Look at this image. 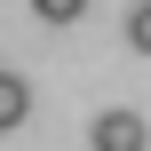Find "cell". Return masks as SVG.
Returning <instances> with one entry per match:
<instances>
[{"label": "cell", "mask_w": 151, "mask_h": 151, "mask_svg": "<svg viewBox=\"0 0 151 151\" xmlns=\"http://www.w3.org/2000/svg\"><path fill=\"white\" fill-rule=\"evenodd\" d=\"M88 135H96V151H143V143H151V119H135V111H104Z\"/></svg>", "instance_id": "6da1fadb"}, {"label": "cell", "mask_w": 151, "mask_h": 151, "mask_svg": "<svg viewBox=\"0 0 151 151\" xmlns=\"http://www.w3.org/2000/svg\"><path fill=\"white\" fill-rule=\"evenodd\" d=\"M24 119H32V88H24V72H0V135Z\"/></svg>", "instance_id": "7a4b0ae2"}, {"label": "cell", "mask_w": 151, "mask_h": 151, "mask_svg": "<svg viewBox=\"0 0 151 151\" xmlns=\"http://www.w3.org/2000/svg\"><path fill=\"white\" fill-rule=\"evenodd\" d=\"M32 16H40V24H80L88 0H32Z\"/></svg>", "instance_id": "3957f363"}, {"label": "cell", "mask_w": 151, "mask_h": 151, "mask_svg": "<svg viewBox=\"0 0 151 151\" xmlns=\"http://www.w3.org/2000/svg\"><path fill=\"white\" fill-rule=\"evenodd\" d=\"M127 40L151 56V0H135V8H127Z\"/></svg>", "instance_id": "277c9868"}]
</instances>
